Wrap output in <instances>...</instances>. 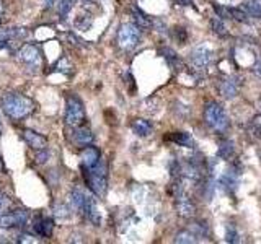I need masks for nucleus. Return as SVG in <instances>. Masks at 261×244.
Instances as JSON below:
<instances>
[{"label":"nucleus","instance_id":"2","mask_svg":"<svg viewBox=\"0 0 261 244\" xmlns=\"http://www.w3.org/2000/svg\"><path fill=\"white\" fill-rule=\"evenodd\" d=\"M83 176L90 190L97 197H103L108 189V166L104 162H98L93 168L83 169Z\"/></svg>","mask_w":261,"mask_h":244},{"label":"nucleus","instance_id":"31","mask_svg":"<svg viewBox=\"0 0 261 244\" xmlns=\"http://www.w3.org/2000/svg\"><path fill=\"white\" fill-rule=\"evenodd\" d=\"M226 241L230 243V244L240 241V240H238V233H237V230H235L233 225H227V226H226Z\"/></svg>","mask_w":261,"mask_h":244},{"label":"nucleus","instance_id":"26","mask_svg":"<svg viewBox=\"0 0 261 244\" xmlns=\"http://www.w3.org/2000/svg\"><path fill=\"white\" fill-rule=\"evenodd\" d=\"M74 3L75 0H59V3H57V13H59V17L62 20L70 13V10L74 8Z\"/></svg>","mask_w":261,"mask_h":244},{"label":"nucleus","instance_id":"3","mask_svg":"<svg viewBox=\"0 0 261 244\" xmlns=\"http://www.w3.org/2000/svg\"><path fill=\"white\" fill-rule=\"evenodd\" d=\"M204 121L211 129H214L216 132L222 134L228 129V117L224 108L219 103H207L204 108Z\"/></svg>","mask_w":261,"mask_h":244},{"label":"nucleus","instance_id":"11","mask_svg":"<svg viewBox=\"0 0 261 244\" xmlns=\"http://www.w3.org/2000/svg\"><path fill=\"white\" fill-rule=\"evenodd\" d=\"M101 160V153L100 150L93 145H87V147L82 148L80 152V163H82V169H90L93 168L98 162Z\"/></svg>","mask_w":261,"mask_h":244},{"label":"nucleus","instance_id":"39","mask_svg":"<svg viewBox=\"0 0 261 244\" xmlns=\"http://www.w3.org/2000/svg\"><path fill=\"white\" fill-rule=\"evenodd\" d=\"M253 72L261 79V59L257 60V64H255V67H253Z\"/></svg>","mask_w":261,"mask_h":244},{"label":"nucleus","instance_id":"12","mask_svg":"<svg viewBox=\"0 0 261 244\" xmlns=\"http://www.w3.org/2000/svg\"><path fill=\"white\" fill-rule=\"evenodd\" d=\"M82 215L87 217V220L92 221L95 226H100L101 225V215H100V210H98L97 200L93 199V195L88 194V192H87V199H85V205H83Z\"/></svg>","mask_w":261,"mask_h":244},{"label":"nucleus","instance_id":"13","mask_svg":"<svg viewBox=\"0 0 261 244\" xmlns=\"http://www.w3.org/2000/svg\"><path fill=\"white\" fill-rule=\"evenodd\" d=\"M175 207H176L178 215L183 218H190L195 215V212H196L195 202H193L191 197H188L185 192H181V194L175 197Z\"/></svg>","mask_w":261,"mask_h":244},{"label":"nucleus","instance_id":"32","mask_svg":"<svg viewBox=\"0 0 261 244\" xmlns=\"http://www.w3.org/2000/svg\"><path fill=\"white\" fill-rule=\"evenodd\" d=\"M230 18H235L240 23H247L248 22V15L245 13L242 8H230Z\"/></svg>","mask_w":261,"mask_h":244},{"label":"nucleus","instance_id":"36","mask_svg":"<svg viewBox=\"0 0 261 244\" xmlns=\"http://www.w3.org/2000/svg\"><path fill=\"white\" fill-rule=\"evenodd\" d=\"M38 155H36V163L38 164H43L46 163V160L49 158V152H48V148H44V150H39V152H36Z\"/></svg>","mask_w":261,"mask_h":244},{"label":"nucleus","instance_id":"15","mask_svg":"<svg viewBox=\"0 0 261 244\" xmlns=\"http://www.w3.org/2000/svg\"><path fill=\"white\" fill-rule=\"evenodd\" d=\"M72 142H74L77 147H87V145L93 143V134L88 127L85 126H78L74 127V136H72Z\"/></svg>","mask_w":261,"mask_h":244},{"label":"nucleus","instance_id":"7","mask_svg":"<svg viewBox=\"0 0 261 244\" xmlns=\"http://www.w3.org/2000/svg\"><path fill=\"white\" fill-rule=\"evenodd\" d=\"M18 60L22 62L23 65L28 67L30 70H38L41 67V51L38 46L34 44H25L22 49L18 51Z\"/></svg>","mask_w":261,"mask_h":244},{"label":"nucleus","instance_id":"9","mask_svg":"<svg viewBox=\"0 0 261 244\" xmlns=\"http://www.w3.org/2000/svg\"><path fill=\"white\" fill-rule=\"evenodd\" d=\"M238 183H240V169H235V168L227 169L226 173L221 176V179H219L221 188L226 190L228 195H233L235 192H237Z\"/></svg>","mask_w":261,"mask_h":244},{"label":"nucleus","instance_id":"38","mask_svg":"<svg viewBox=\"0 0 261 244\" xmlns=\"http://www.w3.org/2000/svg\"><path fill=\"white\" fill-rule=\"evenodd\" d=\"M67 38H69V41H70V43H72V44H75V46H80V43H82V41L78 39V38H77V36H75L74 33H69V34H67Z\"/></svg>","mask_w":261,"mask_h":244},{"label":"nucleus","instance_id":"20","mask_svg":"<svg viewBox=\"0 0 261 244\" xmlns=\"http://www.w3.org/2000/svg\"><path fill=\"white\" fill-rule=\"evenodd\" d=\"M130 13H132L134 22H135V25H137L139 28H144V29L152 28L154 22H152V20H150V17H147V15H145L139 7H135V5H134V7L130 8Z\"/></svg>","mask_w":261,"mask_h":244},{"label":"nucleus","instance_id":"1","mask_svg":"<svg viewBox=\"0 0 261 244\" xmlns=\"http://www.w3.org/2000/svg\"><path fill=\"white\" fill-rule=\"evenodd\" d=\"M0 108L7 117L13 119V121H22L34 111V103L28 96L20 95V93H7L0 100Z\"/></svg>","mask_w":261,"mask_h":244},{"label":"nucleus","instance_id":"5","mask_svg":"<svg viewBox=\"0 0 261 244\" xmlns=\"http://www.w3.org/2000/svg\"><path fill=\"white\" fill-rule=\"evenodd\" d=\"M140 41V28L134 23H123L118 29V44L123 51H132Z\"/></svg>","mask_w":261,"mask_h":244},{"label":"nucleus","instance_id":"41","mask_svg":"<svg viewBox=\"0 0 261 244\" xmlns=\"http://www.w3.org/2000/svg\"><path fill=\"white\" fill-rule=\"evenodd\" d=\"M5 171H7V169H5V163H3L2 157H0V173H3V174H5Z\"/></svg>","mask_w":261,"mask_h":244},{"label":"nucleus","instance_id":"14","mask_svg":"<svg viewBox=\"0 0 261 244\" xmlns=\"http://www.w3.org/2000/svg\"><path fill=\"white\" fill-rule=\"evenodd\" d=\"M23 138H25V142L28 143V147L33 148L34 152H39V150L48 148V140H46V137L41 136V134H38V132L31 131V129H25Z\"/></svg>","mask_w":261,"mask_h":244},{"label":"nucleus","instance_id":"29","mask_svg":"<svg viewBox=\"0 0 261 244\" xmlns=\"http://www.w3.org/2000/svg\"><path fill=\"white\" fill-rule=\"evenodd\" d=\"M54 217L57 218V220H61V221H64L67 220V218L70 217V210H69V207H67L65 204H56L54 205Z\"/></svg>","mask_w":261,"mask_h":244},{"label":"nucleus","instance_id":"4","mask_svg":"<svg viewBox=\"0 0 261 244\" xmlns=\"http://www.w3.org/2000/svg\"><path fill=\"white\" fill-rule=\"evenodd\" d=\"M83 121H85V108H83V103L80 101V98L75 95L67 96V103H65V124L69 127H78L82 126Z\"/></svg>","mask_w":261,"mask_h":244},{"label":"nucleus","instance_id":"40","mask_svg":"<svg viewBox=\"0 0 261 244\" xmlns=\"http://www.w3.org/2000/svg\"><path fill=\"white\" fill-rule=\"evenodd\" d=\"M178 5H183V7H190V5H193V0H175Z\"/></svg>","mask_w":261,"mask_h":244},{"label":"nucleus","instance_id":"21","mask_svg":"<svg viewBox=\"0 0 261 244\" xmlns=\"http://www.w3.org/2000/svg\"><path fill=\"white\" fill-rule=\"evenodd\" d=\"M188 230H190L196 238H201V240H207V238L211 236V228H209V225L204 220L191 223Z\"/></svg>","mask_w":261,"mask_h":244},{"label":"nucleus","instance_id":"24","mask_svg":"<svg viewBox=\"0 0 261 244\" xmlns=\"http://www.w3.org/2000/svg\"><path fill=\"white\" fill-rule=\"evenodd\" d=\"M242 10L253 18H261V0H247L242 5Z\"/></svg>","mask_w":261,"mask_h":244},{"label":"nucleus","instance_id":"28","mask_svg":"<svg viewBox=\"0 0 261 244\" xmlns=\"http://www.w3.org/2000/svg\"><path fill=\"white\" fill-rule=\"evenodd\" d=\"M92 23H93V17H92L90 13L80 15V17L75 20V28L82 29V31H87V29H90Z\"/></svg>","mask_w":261,"mask_h":244},{"label":"nucleus","instance_id":"18","mask_svg":"<svg viewBox=\"0 0 261 244\" xmlns=\"http://www.w3.org/2000/svg\"><path fill=\"white\" fill-rule=\"evenodd\" d=\"M69 199H70L72 209H75L77 212H80V214H82V212H83V205H85V199H87V192L75 188V189L70 190Z\"/></svg>","mask_w":261,"mask_h":244},{"label":"nucleus","instance_id":"35","mask_svg":"<svg viewBox=\"0 0 261 244\" xmlns=\"http://www.w3.org/2000/svg\"><path fill=\"white\" fill-rule=\"evenodd\" d=\"M250 132H252L253 137L261 138V124H260V117H257L255 121L252 122V126H250Z\"/></svg>","mask_w":261,"mask_h":244},{"label":"nucleus","instance_id":"42","mask_svg":"<svg viewBox=\"0 0 261 244\" xmlns=\"http://www.w3.org/2000/svg\"><path fill=\"white\" fill-rule=\"evenodd\" d=\"M44 2H46V7H52V3H54V0H44Z\"/></svg>","mask_w":261,"mask_h":244},{"label":"nucleus","instance_id":"34","mask_svg":"<svg viewBox=\"0 0 261 244\" xmlns=\"http://www.w3.org/2000/svg\"><path fill=\"white\" fill-rule=\"evenodd\" d=\"M212 8L216 10V13H217V17H219V18H230V8L221 7V5L216 3V2L212 3Z\"/></svg>","mask_w":261,"mask_h":244},{"label":"nucleus","instance_id":"6","mask_svg":"<svg viewBox=\"0 0 261 244\" xmlns=\"http://www.w3.org/2000/svg\"><path fill=\"white\" fill-rule=\"evenodd\" d=\"M190 60H191V65L195 67V69H196L197 72L206 70L207 67L212 64V60H214V53H212V49L209 48V46H206V44H199V46H196V48L191 51Z\"/></svg>","mask_w":261,"mask_h":244},{"label":"nucleus","instance_id":"8","mask_svg":"<svg viewBox=\"0 0 261 244\" xmlns=\"http://www.w3.org/2000/svg\"><path fill=\"white\" fill-rule=\"evenodd\" d=\"M28 221V212L25 209L13 210L10 214L0 215V228L3 230H12V228H22Z\"/></svg>","mask_w":261,"mask_h":244},{"label":"nucleus","instance_id":"25","mask_svg":"<svg viewBox=\"0 0 261 244\" xmlns=\"http://www.w3.org/2000/svg\"><path fill=\"white\" fill-rule=\"evenodd\" d=\"M160 55L163 57V59L168 62V65L173 67V69H176V67L180 65V57L176 55V53L171 48H162L160 49Z\"/></svg>","mask_w":261,"mask_h":244},{"label":"nucleus","instance_id":"30","mask_svg":"<svg viewBox=\"0 0 261 244\" xmlns=\"http://www.w3.org/2000/svg\"><path fill=\"white\" fill-rule=\"evenodd\" d=\"M211 27H212V31L217 36H227V28H226V25H224L222 18H219V17L212 18L211 20Z\"/></svg>","mask_w":261,"mask_h":244},{"label":"nucleus","instance_id":"33","mask_svg":"<svg viewBox=\"0 0 261 244\" xmlns=\"http://www.w3.org/2000/svg\"><path fill=\"white\" fill-rule=\"evenodd\" d=\"M10 205H12V200H10V197L7 194H3V192H0V215L7 214Z\"/></svg>","mask_w":261,"mask_h":244},{"label":"nucleus","instance_id":"10","mask_svg":"<svg viewBox=\"0 0 261 244\" xmlns=\"http://www.w3.org/2000/svg\"><path fill=\"white\" fill-rule=\"evenodd\" d=\"M28 36V31L26 28H7V29H0V49L2 48H8L13 41H20L25 39Z\"/></svg>","mask_w":261,"mask_h":244},{"label":"nucleus","instance_id":"19","mask_svg":"<svg viewBox=\"0 0 261 244\" xmlns=\"http://www.w3.org/2000/svg\"><path fill=\"white\" fill-rule=\"evenodd\" d=\"M132 132L135 134L137 137H147L152 134V124H150V121H147V119H135V121L132 122Z\"/></svg>","mask_w":261,"mask_h":244},{"label":"nucleus","instance_id":"44","mask_svg":"<svg viewBox=\"0 0 261 244\" xmlns=\"http://www.w3.org/2000/svg\"><path fill=\"white\" fill-rule=\"evenodd\" d=\"M0 22H2V18H0Z\"/></svg>","mask_w":261,"mask_h":244},{"label":"nucleus","instance_id":"23","mask_svg":"<svg viewBox=\"0 0 261 244\" xmlns=\"http://www.w3.org/2000/svg\"><path fill=\"white\" fill-rule=\"evenodd\" d=\"M166 138H168L170 142L180 145V147H190V148L193 147V137L188 132H173Z\"/></svg>","mask_w":261,"mask_h":244},{"label":"nucleus","instance_id":"27","mask_svg":"<svg viewBox=\"0 0 261 244\" xmlns=\"http://www.w3.org/2000/svg\"><path fill=\"white\" fill-rule=\"evenodd\" d=\"M196 241H197V238L193 235L190 230L180 231L178 235L175 236V243H178V244H193V243H196Z\"/></svg>","mask_w":261,"mask_h":244},{"label":"nucleus","instance_id":"43","mask_svg":"<svg viewBox=\"0 0 261 244\" xmlns=\"http://www.w3.org/2000/svg\"><path fill=\"white\" fill-rule=\"evenodd\" d=\"M0 137H2V122H0Z\"/></svg>","mask_w":261,"mask_h":244},{"label":"nucleus","instance_id":"22","mask_svg":"<svg viewBox=\"0 0 261 244\" xmlns=\"http://www.w3.org/2000/svg\"><path fill=\"white\" fill-rule=\"evenodd\" d=\"M233 155H235V143L232 142V140H222V142L219 143L217 157L230 162V160L233 158Z\"/></svg>","mask_w":261,"mask_h":244},{"label":"nucleus","instance_id":"17","mask_svg":"<svg viewBox=\"0 0 261 244\" xmlns=\"http://www.w3.org/2000/svg\"><path fill=\"white\" fill-rule=\"evenodd\" d=\"M34 233L41 238H51L52 236V231H54V223H52L51 218H43V217H38L34 220Z\"/></svg>","mask_w":261,"mask_h":244},{"label":"nucleus","instance_id":"16","mask_svg":"<svg viewBox=\"0 0 261 244\" xmlns=\"http://www.w3.org/2000/svg\"><path fill=\"white\" fill-rule=\"evenodd\" d=\"M238 85L235 77H228V79L221 80V85H219V90H221V95L226 98V100H232V98L237 96L238 93Z\"/></svg>","mask_w":261,"mask_h":244},{"label":"nucleus","instance_id":"37","mask_svg":"<svg viewBox=\"0 0 261 244\" xmlns=\"http://www.w3.org/2000/svg\"><path fill=\"white\" fill-rule=\"evenodd\" d=\"M175 38H176V41H178V43H185L186 41V29L185 28H175Z\"/></svg>","mask_w":261,"mask_h":244}]
</instances>
